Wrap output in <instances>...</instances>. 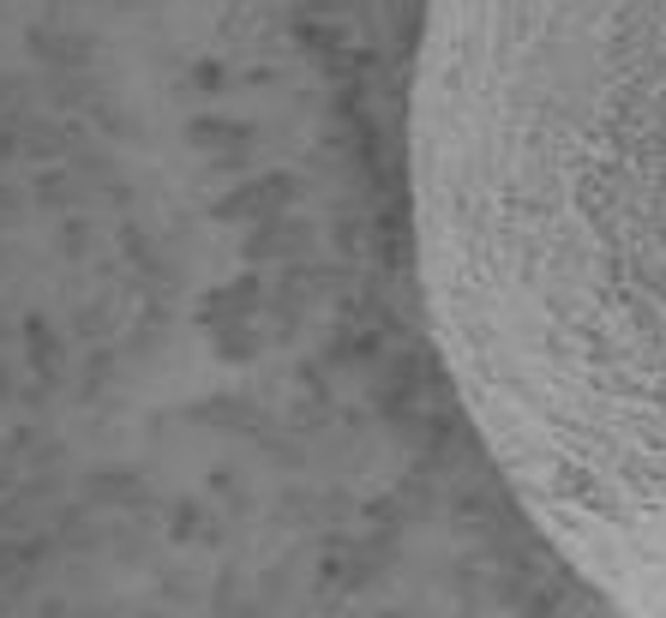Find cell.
Returning <instances> with one entry per match:
<instances>
[{"label": "cell", "mask_w": 666, "mask_h": 618, "mask_svg": "<svg viewBox=\"0 0 666 618\" xmlns=\"http://www.w3.org/2000/svg\"><path fill=\"white\" fill-rule=\"evenodd\" d=\"M408 223L522 517L619 618H666V0H427Z\"/></svg>", "instance_id": "6da1fadb"}]
</instances>
